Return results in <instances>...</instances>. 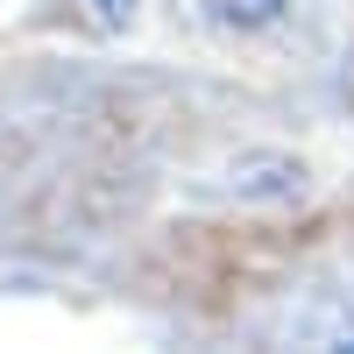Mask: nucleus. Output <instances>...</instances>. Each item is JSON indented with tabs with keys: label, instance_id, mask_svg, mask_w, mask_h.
<instances>
[{
	"label": "nucleus",
	"instance_id": "nucleus-1",
	"mask_svg": "<svg viewBox=\"0 0 354 354\" xmlns=\"http://www.w3.org/2000/svg\"><path fill=\"white\" fill-rule=\"evenodd\" d=\"M185 8L213 28H270L290 15V0H185Z\"/></svg>",
	"mask_w": 354,
	"mask_h": 354
},
{
	"label": "nucleus",
	"instance_id": "nucleus-2",
	"mask_svg": "<svg viewBox=\"0 0 354 354\" xmlns=\"http://www.w3.org/2000/svg\"><path fill=\"white\" fill-rule=\"evenodd\" d=\"M93 8H100V21H106V28H121V21H135V0H93Z\"/></svg>",
	"mask_w": 354,
	"mask_h": 354
}]
</instances>
